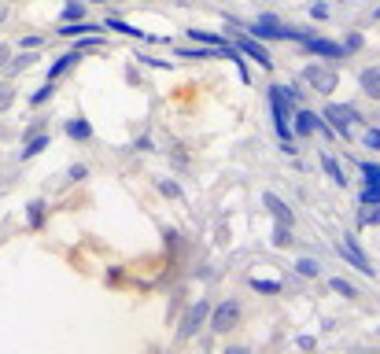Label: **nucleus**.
Here are the masks:
<instances>
[{
    "mask_svg": "<svg viewBox=\"0 0 380 354\" xmlns=\"http://www.w3.org/2000/svg\"><path fill=\"white\" fill-rule=\"evenodd\" d=\"M71 137H89V122H82V118H74V122L67 126Z\"/></svg>",
    "mask_w": 380,
    "mask_h": 354,
    "instance_id": "obj_15",
    "label": "nucleus"
},
{
    "mask_svg": "<svg viewBox=\"0 0 380 354\" xmlns=\"http://www.w3.org/2000/svg\"><path fill=\"white\" fill-rule=\"evenodd\" d=\"M362 89L373 100H380V71H362Z\"/></svg>",
    "mask_w": 380,
    "mask_h": 354,
    "instance_id": "obj_9",
    "label": "nucleus"
},
{
    "mask_svg": "<svg viewBox=\"0 0 380 354\" xmlns=\"http://www.w3.org/2000/svg\"><path fill=\"white\" fill-rule=\"evenodd\" d=\"M82 4H67V11H63V15H67V19H82Z\"/></svg>",
    "mask_w": 380,
    "mask_h": 354,
    "instance_id": "obj_22",
    "label": "nucleus"
},
{
    "mask_svg": "<svg viewBox=\"0 0 380 354\" xmlns=\"http://www.w3.org/2000/svg\"><path fill=\"white\" fill-rule=\"evenodd\" d=\"M332 288H336L339 295H347V299H355V295H358V292H355V284H347V281H339V277L332 281Z\"/></svg>",
    "mask_w": 380,
    "mask_h": 354,
    "instance_id": "obj_18",
    "label": "nucleus"
},
{
    "mask_svg": "<svg viewBox=\"0 0 380 354\" xmlns=\"http://www.w3.org/2000/svg\"><path fill=\"white\" fill-rule=\"evenodd\" d=\"M237 325H240V307L237 303H226V307L214 310V329L218 332H229V329H237Z\"/></svg>",
    "mask_w": 380,
    "mask_h": 354,
    "instance_id": "obj_3",
    "label": "nucleus"
},
{
    "mask_svg": "<svg viewBox=\"0 0 380 354\" xmlns=\"http://www.w3.org/2000/svg\"><path fill=\"white\" fill-rule=\"evenodd\" d=\"M365 144H370V148H380V129H370V133H365Z\"/></svg>",
    "mask_w": 380,
    "mask_h": 354,
    "instance_id": "obj_23",
    "label": "nucleus"
},
{
    "mask_svg": "<svg viewBox=\"0 0 380 354\" xmlns=\"http://www.w3.org/2000/svg\"><path fill=\"white\" fill-rule=\"evenodd\" d=\"M71 63H78V52H74V56H63V59L56 63V67H52V71H48V78H56V74H63V71H67V67H71Z\"/></svg>",
    "mask_w": 380,
    "mask_h": 354,
    "instance_id": "obj_16",
    "label": "nucleus"
},
{
    "mask_svg": "<svg viewBox=\"0 0 380 354\" xmlns=\"http://www.w3.org/2000/svg\"><path fill=\"white\" fill-rule=\"evenodd\" d=\"M377 200H380V185H373V181H370L365 192H362V203H377Z\"/></svg>",
    "mask_w": 380,
    "mask_h": 354,
    "instance_id": "obj_19",
    "label": "nucleus"
},
{
    "mask_svg": "<svg viewBox=\"0 0 380 354\" xmlns=\"http://www.w3.org/2000/svg\"><path fill=\"white\" fill-rule=\"evenodd\" d=\"M0 19H4V4H0Z\"/></svg>",
    "mask_w": 380,
    "mask_h": 354,
    "instance_id": "obj_28",
    "label": "nucleus"
},
{
    "mask_svg": "<svg viewBox=\"0 0 380 354\" xmlns=\"http://www.w3.org/2000/svg\"><path fill=\"white\" fill-rule=\"evenodd\" d=\"M273 100V111H277V129H281V137L288 140V93H281V89H273L270 93Z\"/></svg>",
    "mask_w": 380,
    "mask_h": 354,
    "instance_id": "obj_5",
    "label": "nucleus"
},
{
    "mask_svg": "<svg viewBox=\"0 0 380 354\" xmlns=\"http://www.w3.org/2000/svg\"><path fill=\"white\" fill-rule=\"evenodd\" d=\"M8 103H11V96L4 93V89H0V111H4V108H8Z\"/></svg>",
    "mask_w": 380,
    "mask_h": 354,
    "instance_id": "obj_26",
    "label": "nucleus"
},
{
    "mask_svg": "<svg viewBox=\"0 0 380 354\" xmlns=\"http://www.w3.org/2000/svg\"><path fill=\"white\" fill-rule=\"evenodd\" d=\"M365 211H362V221L365 226H380V200L377 203H362Z\"/></svg>",
    "mask_w": 380,
    "mask_h": 354,
    "instance_id": "obj_12",
    "label": "nucleus"
},
{
    "mask_svg": "<svg viewBox=\"0 0 380 354\" xmlns=\"http://www.w3.org/2000/svg\"><path fill=\"white\" fill-rule=\"evenodd\" d=\"M310 48L318 52V56H344V48L332 45V41H314V37H310Z\"/></svg>",
    "mask_w": 380,
    "mask_h": 354,
    "instance_id": "obj_11",
    "label": "nucleus"
},
{
    "mask_svg": "<svg viewBox=\"0 0 380 354\" xmlns=\"http://www.w3.org/2000/svg\"><path fill=\"white\" fill-rule=\"evenodd\" d=\"M307 82L314 85V93H325L329 96L336 89V71H325V67H307Z\"/></svg>",
    "mask_w": 380,
    "mask_h": 354,
    "instance_id": "obj_2",
    "label": "nucleus"
},
{
    "mask_svg": "<svg viewBox=\"0 0 380 354\" xmlns=\"http://www.w3.org/2000/svg\"><path fill=\"white\" fill-rule=\"evenodd\" d=\"M203 318H207V303H196V307L185 314V325H181V336H192V332L203 325Z\"/></svg>",
    "mask_w": 380,
    "mask_h": 354,
    "instance_id": "obj_7",
    "label": "nucleus"
},
{
    "mask_svg": "<svg viewBox=\"0 0 380 354\" xmlns=\"http://www.w3.org/2000/svg\"><path fill=\"white\" fill-rule=\"evenodd\" d=\"M4 59H8V45H0V67H4Z\"/></svg>",
    "mask_w": 380,
    "mask_h": 354,
    "instance_id": "obj_27",
    "label": "nucleus"
},
{
    "mask_svg": "<svg viewBox=\"0 0 380 354\" xmlns=\"http://www.w3.org/2000/svg\"><path fill=\"white\" fill-rule=\"evenodd\" d=\"M41 148H48V140H45V137H37V140H34V144H30V148H26L22 155H37Z\"/></svg>",
    "mask_w": 380,
    "mask_h": 354,
    "instance_id": "obj_20",
    "label": "nucleus"
},
{
    "mask_svg": "<svg viewBox=\"0 0 380 354\" xmlns=\"http://www.w3.org/2000/svg\"><path fill=\"white\" fill-rule=\"evenodd\" d=\"M295 266H299V273H303V277H318V262H314V258H299Z\"/></svg>",
    "mask_w": 380,
    "mask_h": 354,
    "instance_id": "obj_13",
    "label": "nucleus"
},
{
    "mask_svg": "<svg viewBox=\"0 0 380 354\" xmlns=\"http://www.w3.org/2000/svg\"><path fill=\"white\" fill-rule=\"evenodd\" d=\"M273 244H277V247H292V236H288V226H277V233H273Z\"/></svg>",
    "mask_w": 380,
    "mask_h": 354,
    "instance_id": "obj_17",
    "label": "nucleus"
},
{
    "mask_svg": "<svg viewBox=\"0 0 380 354\" xmlns=\"http://www.w3.org/2000/svg\"><path fill=\"white\" fill-rule=\"evenodd\" d=\"M339 255H344L355 270H362V273H373V266H370V258H365L362 251H358V244L355 240H339Z\"/></svg>",
    "mask_w": 380,
    "mask_h": 354,
    "instance_id": "obj_4",
    "label": "nucleus"
},
{
    "mask_svg": "<svg viewBox=\"0 0 380 354\" xmlns=\"http://www.w3.org/2000/svg\"><path fill=\"white\" fill-rule=\"evenodd\" d=\"M318 126H321V122H318V118H314L310 111H299V115H295V129H299V133H303V137H310V133H314V129H318Z\"/></svg>",
    "mask_w": 380,
    "mask_h": 354,
    "instance_id": "obj_10",
    "label": "nucleus"
},
{
    "mask_svg": "<svg viewBox=\"0 0 380 354\" xmlns=\"http://www.w3.org/2000/svg\"><path fill=\"white\" fill-rule=\"evenodd\" d=\"M166 196H177V185H174V181H163V185H159Z\"/></svg>",
    "mask_w": 380,
    "mask_h": 354,
    "instance_id": "obj_25",
    "label": "nucleus"
},
{
    "mask_svg": "<svg viewBox=\"0 0 380 354\" xmlns=\"http://www.w3.org/2000/svg\"><path fill=\"white\" fill-rule=\"evenodd\" d=\"M325 170H329V177L336 181V185H344V170H339L336 159H329V155H325Z\"/></svg>",
    "mask_w": 380,
    "mask_h": 354,
    "instance_id": "obj_14",
    "label": "nucleus"
},
{
    "mask_svg": "<svg viewBox=\"0 0 380 354\" xmlns=\"http://www.w3.org/2000/svg\"><path fill=\"white\" fill-rule=\"evenodd\" d=\"M255 288H258V292H277V284H273V281H255Z\"/></svg>",
    "mask_w": 380,
    "mask_h": 354,
    "instance_id": "obj_24",
    "label": "nucleus"
},
{
    "mask_svg": "<svg viewBox=\"0 0 380 354\" xmlns=\"http://www.w3.org/2000/svg\"><path fill=\"white\" fill-rule=\"evenodd\" d=\"M266 207L273 211V218H277L281 226H292V211H288V207H284V203H281V200H277V196H273V192L266 196Z\"/></svg>",
    "mask_w": 380,
    "mask_h": 354,
    "instance_id": "obj_8",
    "label": "nucleus"
},
{
    "mask_svg": "<svg viewBox=\"0 0 380 354\" xmlns=\"http://www.w3.org/2000/svg\"><path fill=\"white\" fill-rule=\"evenodd\" d=\"M362 174L373 181V185H380V166H362Z\"/></svg>",
    "mask_w": 380,
    "mask_h": 354,
    "instance_id": "obj_21",
    "label": "nucleus"
},
{
    "mask_svg": "<svg viewBox=\"0 0 380 354\" xmlns=\"http://www.w3.org/2000/svg\"><path fill=\"white\" fill-rule=\"evenodd\" d=\"M325 118L339 129V133H351L355 129V122H358V115H355V108H339V103H332L329 111H325Z\"/></svg>",
    "mask_w": 380,
    "mask_h": 354,
    "instance_id": "obj_1",
    "label": "nucleus"
},
{
    "mask_svg": "<svg viewBox=\"0 0 380 354\" xmlns=\"http://www.w3.org/2000/svg\"><path fill=\"white\" fill-rule=\"evenodd\" d=\"M240 52H247V56H251L258 67H273V59H270V52L262 48L258 41H251V37H240Z\"/></svg>",
    "mask_w": 380,
    "mask_h": 354,
    "instance_id": "obj_6",
    "label": "nucleus"
}]
</instances>
